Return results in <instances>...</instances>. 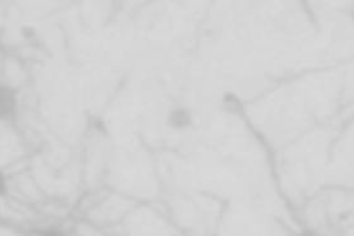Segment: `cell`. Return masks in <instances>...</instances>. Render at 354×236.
Masks as SVG:
<instances>
[{"label":"cell","instance_id":"obj_3","mask_svg":"<svg viewBox=\"0 0 354 236\" xmlns=\"http://www.w3.org/2000/svg\"><path fill=\"white\" fill-rule=\"evenodd\" d=\"M6 190V182H4V177L0 174V195L4 193Z\"/></svg>","mask_w":354,"mask_h":236},{"label":"cell","instance_id":"obj_2","mask_svg":"<svg viewBox=\"0 0 354 236\" xmlns=\"http://www.w3.org/2000/svg\"><path fill=\"white\" fill-rule=\"evenodd\" d=\"M189 121V116L185 110H176L171 116V123L174 126H185Z\"/></svg>","mask_w":354,"mask_h":236},{"label":"cell","instance_id":"obj_1","mask_svg":"<svg viewBox=\"0 0 354 236\" xmlns=\"http://www.w3.org/2000/svg\"><path fill=\"white\" fill-rule=\"evenodd\" d=\"M17 106L15 92L7 86L0 84V119L7 120L14 116Z\"/></svg>","mask_w":354,"mask_h":236}]
</instances>
